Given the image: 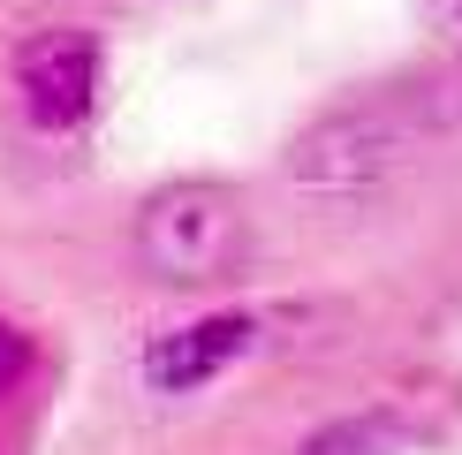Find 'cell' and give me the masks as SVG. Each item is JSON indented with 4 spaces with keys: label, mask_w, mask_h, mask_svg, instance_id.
Masks as SVG:
<instances>
[{
    "label": "cell",
    "mask_w": 462,
    "mask_h": 455,
    "mask_svg": "<svg viewBox=\"0 0 462 455\" xmlns=\"http://www.w3.org/2000/svg\"><path fill=\"white\" fill-rule=\"evenodd\" d=\"M243 205L220 182H175L160 198H144L137 213V258L160 281H220L243 258Z\"/></svg>",
    "instance_id": "1"
},
{
    "label": "cell",
    "mask_w": 462,
    "mask_h": 455,
    "mask_svg": "<svg viewBox=\"0 0 462 455\" xmlns=\"http://www.w3.org/2000/svg\"><path fill=\"white\" fill-rule=\"evenodd\" d=\"M402 152H410L402 107H341V114L311 122L288 144V175L319 182V190H364V182L387 175V167H402Z\"/></svg>",
    "instance_id": "2"
},
{
    "label": "cell",
    "mask_w": 462,
    "mask_h": 455,
    "mask_svg": "<svg viewBox=\"0 0 462 455\" xmlns=\"http://www.w3.org/2000/svg\"><path fill=\"white\" fill-rule=\"evenodd\" d=\"M15 91H23V114L38 129H76L99 99V38L76 31V23H53L23 38L15 53Z\"/></svg>",
    "instance_id": "3"
},
{
    "label": "cell",
    "mask_w": 462,
    "mask_h": 455,
    "mask_svg": "<svg viewBox=\"0 0 462 455\" xmlns=\"http://www.w3.org/2000/svg\"><path fill=\"white\" fill-rule=\"evenodd\" d=\"M250 341H258V319L250 311H205V319H189V327L152 334L144 379L160 395H198L205 379H220L236 357H250Z\"/></svg>",
    "instance_id": "4"
},
{
    "label": "cell",
    "mask_w": 462,
    "mask_h": 455,
    "mask_svg": "<svg viewBox=\"0 0 462 455\" xmlns=\"http://www.w3.org/2000/svg\"><path fill=\"white\" fill-rule=\"evenodd\" d=\"M394 448H402L394 410H356V417H334V425L303 432L296 455H394Z\"/></svg>",
    "instance_id": "5"
},
{
    "label": "cell",
    "mask_w": 462,
    "mask_h": 455,
    "mask_svg": "<svg viewBox=\"0 0 462 455\" xmlns=\"http://www.w3.org/2000/svg\"><path fill=\"white\" fill-rule=\"evenodd\" d=\"M23 372H31V341L8 327V319H0V395H15L23 387Z\"/></svg>",
    "instance_id": "6"
},
{
    "label": "cell",
    "mask_w": 462,
    "mask_h": 455,
    "mask_svg": "<svg viewBox=\"0 0 462 455\" xmlns=\"http://www.w3.org/2000/svg\"><path fill=\"white\" fill-rule=\"evenodd\" d=\"M455 15H462V0H455Z\"/></svg>",
    "instance_id": "7"
}]
</instances>
